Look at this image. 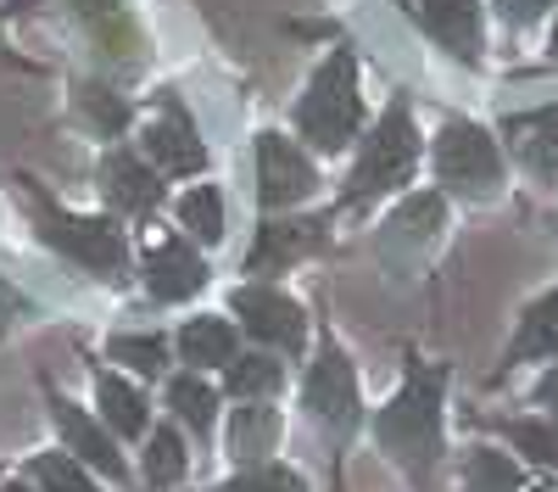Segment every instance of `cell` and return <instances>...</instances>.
<instances>
[{
  "instance_id": "6da1fadb",
  "label": "cell",
  "mask_w": 558,
  "mask_h": 492,
  "mask_svg": "<svg viewBox=\"0 0 558 492\" xmlns=\"http://www.w3.org/2000/svg\"><path fill=\"white\" fill-rule=\"evenodd\" d=\"M441 386H447L441 370L418 364L408 375V386L386 403L380 420H375L380 447H386V454H397L413 476H425L436 465V454H441Z\"/></svg>"
},
{
  "instance_id": "7a4b0ae2",
  "label": "cell",
  "mask_w": 558,
  "mask_h": 492,
  "mask_svg": "<svg viewBox=\"0 0 558 492\" xmlns=\"http://www.w3.org/2000/svg\"><path fill=\"white\" fill-rule=\"evenodd\" d=\"M357 118H363V107H357V68H352V57H347V51H336L330 62L318 68V79L307 84L296 123H302V134H307L313 146L341 152V146L352 141Z\"/></svg>"
},
{
  "instance_id": "3957f363",
  "label": "cell",
  "mask_w": 558,
  "mask_h": 492,
  "mask_svg": "<svg viewBox=\"0 0 558 492\" xmlns=\"http://www.w3.org/2000/svg\"><path fill=\"white\" fill-rule=\"evenodd\" d=\"M413 163H418L413 118H408L402 107H391V112L380 118V129L368 134V146H363V157H357V168H352V179H347V196H375V191L402 185V179L413 173Z\"/></svg>"
},
{
  "instance_id": "277c9868",
  "label": "cell",
  "mask_w": 558,
  "mask_h": 492,
  "mask_svg": "<svg viewBox=\"0 0 558 492\" xmlns=\"http://www.w3.org/2000/svg\"><path fill=\"white\" fill-rule=\"evenodd\" d=\"M436 173H441V185L452 191H492L497 179H502V157L492 146V134L475 129V123H447L441 129V141H436Z\"/></svg>"
},
{
  "instance_id": "5b68a950",
  "label": "cell",
  "mask_w": 558,
  "mask_h": 492,
  "mask_svg": "<svg viewBox=\"0 0 558 492\" xmlns=\"http://www.w3.org/2000/svg\"><path fill=\"white\" fill-rule=\"evenodd\" d=\"M45 224V241H51L57 252L78 257L84 268H101V275H118L123 268V236L112 230L107 218H68V213H39Z\"/></svg>"
},
{
  "instance_id": "8992f818",
  "label": "cell",
  "mask_w": 558,
  "mask_h": 492,
  "mask_svg": "<svg viewBox=\"0 0 558 492\" xmlns=\"http://www.w3.org/2000/svg\"><path fill=\"white\" fill-rule=\"evenodd\" d=\"M313 191V163L286 141V134H263L257 141V196L263 207H291Z\"/></svg>"
},
{
  "instance_id": "52a82bcc",
  "label": "cell",
  "mask_w": 558,
  "mask_h": 492,
  "mask_svg": "<svg viewBox=\"0 0 558 492\" xmlns=\"http://www.w3.org/2000/svg\"><path fill=\"white\" fill-rule=\"evenodd\" d=\"M307 409L330 425H352V415H357V375L336 341H324L307 370Z\"/></svg>"
},
{
  "instance_id": "ba28073f",
  "label": "cell",
  "mask_w": 558,
  "mask_h": 492,
  "mask_svg": "<svg viewBox=\"0 0 558 492\" xmlns=\"http://www.w3.org/2000/svg\"><path fill=\"white\" fill-rule=\"evenodd\" d=\"M235 313L246 320V331L257 341H274V347H302L307 325H302V308L291 297H279L268 286H241L235 291Z\"/></svg>"
},
{
  "instance_id": "9c48e42d",
  "label": "cell",
  "mask_w": 558,
  "mask_h": 492,
  "mask_svg": "<svg viewBox=\"0 0 558 492\" xmlns=\"http://www.w3.org/2000/svg\"><path fill=\"white\" fill-rule=\"evenodd\" d=\"M202 280H207V268H202V257L184 247V241H157V247H151V263H146V286H151V297H162V302H184V297H196V291H202Z\"/></svg>"
},
{
  "instance_id": "30bf717a",
  "label": "cell",
  "mask_w": 558,
  "mask_h": 492,
  "mask_svg": "<svg viewBox=\"0 0 558 492\" xmlns=\"http://www.w3.org/2000/svg\"><path fill=\"white\" fill-rule=\"evenodd\" d=\"M101 191H107V202L123 207V213H146V207H157V196H162L157 173L140 163V157H129V152H112V157H107Z\"/></svg>"
},
{
  "instance_id": "8fae6325",
  "label": "cell",
  "mask_w": 558,
  "mask_h": 492,
  "mask_svg": "<svg viewBox=\"0 0 558 492\" xmlns=\"http://www.w3.org/2000/svg\"><path fill=\"white\" fill-rule=\"evenodd\" d=\"M146 152H151V163H157L162 173H196V168L207 163L202 141L191 134V123H184V118H157V123L146 129Z\"/></svg>"
},
{
  "instance_id": "7c38bea8",
  "label": "cell",
  "mask_w": 558,
  "mask_h": 492,
  "mask_svg": "<svg viewBox=\"0 0 558 492\" xmlns=\"http://www.w3.org/2000/svg\"><path fill=\"white\" fill-rule=\"evenodd\" d=\"M425 28L458 57H475L481 45V12L475 0H425Z\"/></svg>"
},
{
  "instance_id": "4fadbf2b",
  "label": "cell",
  "mask_w": 558,
  "mask_h": 492,
  "mask_svg": "<svg viewBox=\"0 0 558 492\" xmlns=\"http://www.w3.org/2000/svg\"><path fill=\"white\" fill-rule=\"evenodd\" d=\"M57 425H62V436H68L73 454H84L89 465L107 470V476H123V459L112 454V436H107L96 420H89L84 409H73V403H62V397H57Z\"/></svg>"
},
{
  "instance_id": "5bb4252c",
  "label": "cell",
  "mask_w": 558,
  "mask_h": 492,
  "mask_svg": "<svg viewBox=\"0 0 558 492\" xmlns=\"http://www.w3.org/2000/svg\"><path fill=\"white\" fill-rule=\"evenodd\" d=\"M313 241H318L313 224H263V236H257V247H252V275H268V268L302 257Z\"/></svg>"
},
{
  "instance_id": "9a60e30c",
  "label": "cell",
  "mask_w": 558,
  "mask_h": 492,
  "mask_svg": "<svg viewBox=\"0 0 558 492\" xmlns=\"http://www.w3.org/2000/svg\"><path fill=\"white\" fill-rule=\"evenodd\" d=\"M179 352L184 364H229L235 358V331L223 320H191L179 331Z\"/></svg>"
},
{
  "instance_id": "2e32d148",
  "label": "cell",
  "mask_w": 558,
  "mask_h": 492,
  "mask_svg": "<svg viewBox=\"0 0 558 492\" xmlns=\"http://www.w3.org/2000/svg\"><path fill=\"white\" fill-rule=\"evenodd\" d=\"M274 442H279V415L274 409H235V420H229V454L263 459Z\"/></svg>"
},
{
  "instance_id": "e0dca14e",
  "label": "cell",
  "mask_w": 558,
  "mask_h": 492,
  "mask_svg": "<svg viewBox=\"0 0 558 492\" xmlns=\"http://www.w3.org/2000/svg\"><path fill=\"white\" fill-rule=\"evenodd\" d=\"M542 352H558V291L542 297V302L525 313L514 347H508V358H514V364H520V358H542Z\"/></svg>"
},
{
  "instance_id": "ac0fdd59",
  "label": "cell",
  "mask_w": 558,
  "mask_h": 492,
  "mask_svg": "<svg viewBox=\"0 0 558 492\" xmlns=\"http://www.w3.org/2000/svg\"><path fill=\"white\" fill-rule=\"evenodd\" d=\"M463 481H470V492H547L542 481H525L502 454H475L470 470H463Z\"/></svg>"
},
{
  "instance_id": "d6986e66",
  "label": "cell",
  "mask_w": 558,
  "mask_h": 492,
  "mask_svg": "<svg viewBox=\"0 0 558 492\" xmlns=\"http://www.w3.org/2000/svg\"><path fill=\"white\" fill-rule=\"evenodd\" d=\"M101 409H107V420H112L123 436L146 431V397H140L134 386H123L118 375H101Z\"/></svg>"
},
{
  "instance_id": "ffe728a7",
  "label": "cell",
  "mask_w": 558,
  "mask_h": 492,
  "mask_svg": "<svg viewBox=\"0 0 558 492\" xmlns=\"http://www.w3.org/2000/svg\"><path fill=\"white\" fill-rule=\"evenodd\" d=\"M179 218H184V230H191L196 241H218V236H223V202H218V191H213V185L184 191Z\"/></svg>"
},
{
  "instance_id": "44dd1931",
  "label": "cell",
  "mask_w": 558,
  "mask_h": 492,
  "mask_svg": "<svg viewBox=\"0 0 558 492\" xmlns=\"http://www.w3.org/2000/svg\"><path fill=\"white\" fill-rule=\"evenodd\" d=\"M168 403L179 409V420H184V425L207 431V425H213V409H218V392H213L207 381H196V375H179V381L168 386Z\"/></svg>"
},
{
  "instance_id": "7402d4cb",
  "label": "cell",
  "mask_w": 558,
  "mask_h": 492,
  "mask_svg": "<svg viewBox=\"0 0 558 492\" xmlns=\"http://www.w3.org/2000/svg\"><path fill=\"white\" fill-rule=\"evenodd\" d=\"M508 442H514L520 454H531L536 465L558 470V425H547V420H514V425H508Z\"/></svg>"
},
{
  "instance_id": "603a6c76",
  "label": "cell",
  "mask_w": 558,
  "mask_h": 492,
  "mask_svg": "<svg viewBox=\"0 0 558 492\" xmlns=\"http://www.w3.org/2000/svg\"><path fill=\"white\" fill-rule=\"evenodd\" d=\"M274 386H279V364H274V358H229V392L268 397Z\"/></svg>"
},
{
  "instance_id": "cb8c5ba5",
  "label": "cell",
  "mask_w": 558,
  "mask_h": 492,
  "mask_svg": "<svg viewBox=\"0 0 558 492\" xmlns=\"http://www.w3.org/2000/svg\"><path fill=\"white\" fill-rule=\"evenodd\" d=\"M146 476L157 481V487H168V481H179L184 476V442L162 425L157 436H151V447H146Z\"/></svg>"
},
{
  "instance_id": "d4e9b609",
  "label": "cell",
  "mask_w": 558,
  "mask_h": 492,
  "mask_svg": "<svg viewBox=\"0 0 558 492\" xmlns=\"http://www.w3.org/2000/svg\"><path fill=\"white\" fill-rule=\"evenodd\" d=\"M112 358H118V364H129V370H140V375H157L168 364V347H162V336H118L112 341Z\"/></svg>"
},
{
  "instance_id": "484cf974",
  "label": "cell",
  "mask_w": 558,
  "mask_h": 492,
  "mask_svg": "<svg viewBox=\"0 0 558 492\" xmlns=\"http://www.w3.org/2000/svg\"><path fill=\"white\" fill-rule=\"evenodd\" d=\"M34 481H39L45 492H89L84 470H78L68 454H39V459H34Z\"/></svg>"
},
{
  "instance_id": "4316f807",
  "label": "cell",
  "mask_w": 558,
  "mask_h": 492,
  "mask_svg": "<svg viewBox=\"0 0 558 492\" xmlns=\"http://www.w3.org/2000/svg\"><path fill=\"white\" fill-rule=\"evenodd\" d=\"M78 107L89 112V123H96V129H107V134H118V129L129 123V107H123L118 96H107L101 84H84V96H78Z\"/></svg>"
},
{
  "instance_id": "83f0119b",
  "label": "cell",
  "mask_w": 558,
  "mask_h": 492,
  "mask_svg": "<svg viewBox=\"0 0 558 492\" xmlns=\"http://www.w3.org/2000/svg\"><path fill=\"white\" fill-rule=\"evenodd\" d=\"M441 218H447L441 196H413V202L397 213V230H408V236H430V230H441Z\"/></svg>"
},
{
  "instance_id": "f1b7e54d",
  "label": "cell",
  "mask_w": 558,
  "mask_h": 492,
  "mask_svg": "<svg viewBox=\"0 0 558 492\" xmlns=\"http://www.w3.org/2000/svg\"><path fill=\"white\" fill-rule=\"evenodd\" d=\"M525 157H531V163H536L547 179H558V112L536 123V134L525 141Z\"/></svg>"
},
{
  "instance_id": "f546056e",
  "label": "cell",
  "mask_w": 558,
  "mask_h": 492,
  "mask_svg": "<svg viewBox=\"0 0 558 492\" xmlns=\"http://www.w3.org/2000/svg\"><path fill=\"white\" fill-rule=\"evenodd\" d=\"M223 492H307L302 487V476H291V470H252V476H241V481H229Z\"/></svg>"
},
{
  "instance_id": "4dcf8cb0",
  "label": "cell",
  "mask_w": 558,
  "mask_h": 492,
  "mask_svg": "<svg viewBox=\"0 0 558 492\" xmlns=\"http://www.w3.org/2000/svg\"><path fill=\"white\" fill-rule=\"evenodd\" d=\"M497 7H502V17H508V23H531L542 7H553V0H497Z\"/></svg>"
},
{
  "instance_id": "1f68e13d",
  "label": "cell",
  "mask_w": 558,
  "mask_h": 492,
  "mask_svg": "<svg viewBox=\"0 0 558 492\" xmlns=\"http://www.w3.org/2000/svg\"><path fill=\"white\" fill-rule=\"evenodd\" d=\"M73 7H78L84 17H112V12H118V0H73Z\"/></svg>"
},
{
  "instance_id": "d6a6232c",
  "label": "cell",
  "mask_w": 558,
  "mask_h": 492,
  "mask_svg": "<svg viewBox=\"0 0 558 492\" xmlns=\"http://www.w3.org/2000/svg\"><path fill=\"white\" fill-rule=\"evenodd\" d=\"M542 403H547V409H558V370L542 381Z\"/></svg>"
},
{
  "instance_id": "836d02e7",
  "label": "cell",
  "mask_w": 558,
  "mask_h": 492,
  "mask_svg": "<svg viewBox=\"0 0 558 492\" xmlns=\"http://www.w3.org/2000/svg\"><path fill=\"white\" fill-rule=\"evenodd\" d=\"M553 57H558V28H553Z\"/></svg>"
},
{
  "instance_id": "e575fe53",
  "label": "cell",
  "mask_w": 558,
  "mask_h": 492,
  "mask_svg": "<svg viewBox=\"0 0 558 492\" xmlns=\"http://www.w3.org/2000/svg\"><path fill=\"white\" fill-rule=\"evenodd\" d=\"M7 492H23V487H7Z\"/></svg>"
}]
</instances>
